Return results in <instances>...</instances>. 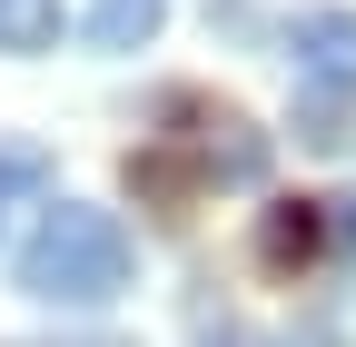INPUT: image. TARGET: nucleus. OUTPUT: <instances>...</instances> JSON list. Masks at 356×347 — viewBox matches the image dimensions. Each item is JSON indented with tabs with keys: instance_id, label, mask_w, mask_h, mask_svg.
<instances>
[{
	"instance_id": "nucleus-1",
	"label": "nucleus",
	"mask_w": 356,
	"mask_h": 347,
	"mask_svg": "<svg viewBox=\"0 0 356 347\" xmlns=\"http://www.w3.org/2000/svg\"><path fill=\"white\" fill-rule=\"evenodd\" d=\"M129 268H139V248H129V229L109 219V208L60 199L50 219L20 238L10 288H20V298H40V308H109V298L129 288Z\"/></svg>"
},
{
	"instance_id": "nucleus-2",
	"label": "nucleus",
	"mask_w": 356,
	"mask_h": 347,
	"mask_svg": "<svg viewBox=\"0 0 356 347\" xmlns=\"http://www.w3.org/2000/svg\"><path fill=\"white\" fill-rule=\"evenodd\" d=\"M287 60H297L307 90L356 100V10H297L287 20Z\"/></svg>"
},
{
	"instance_id": "nucleus-3",
	"label": "nucleus",
	"mask_w": 356,
	"mask_h": 347,
	"mask_svg": "<svg viewBox=\"0 0 356 347\" xmlns=\"http://www.w3.org/2000/svg\"><path fill=\"white\" fill-rule=\"evenodd\" d=\"M198 169H208V179H228V189H257V179H267V129L238 119V109H218L208 139H198Z\"/></svg>"
},
{
	"instance_id": "nucleus-4",
	"label": "nucleus",
	"mask_w": 356,
	"mask_h": 347,
	"mask_svg": "<svg viewBox=\"0 0 356 347\" xmlns=\"http://www.w3.org/2000/svg\"><path fill=\"white\" fill-rule=\"evenodd\" d=\"M168 0H89V50H149Z\"/></svg>"
},
{
	"instance_id": "nucleus-5",
	"label": "nucleus",
	"mask_w": 356,
	"mask_h": 347,
	"mask_svg": "<svg viewBox=\"0 0 356 347\" xmlns=\"http://www.w3.org/2000/svg\"><path fill=\"white\" fill-rule=\"evenodd\" d=\"M297 149L346 159V149H356V100H337V90H297Z\"/></svg>"
},
{
	"instance_id": "nucleus-6",
	"label": "nucleus",
	"mask_w": 356,
	"mask_h": 347,
	"mask_svg": "<svg viewBox=\"0 0 356 347\" xmlns=\"http://www.w3.org/2000/svg\"><path fill=\"white\" fill-rule=\"evenodd\" d=\"M317 208H307V199H287V208H267V229H257V258H267V268H307V258H317Z\"/></svg>"
},
{
	"instance_id": "nucleus-7",
	"label": "nucleus",
	"mask_w": 356,
	"mask_h": 347,
	"mask_svg": "<svg viewBox=\"0 0 356 347\" xmlns=\"http://www.w3.org/2000/svg\"><path fill=\"white\" fill-rule=\"evenodd\" d=\"M50 189V149L40 139H0V219H10L20 199H40Z\"/></svg>"
},
{
	"instance_id": "nucleus-8",
	"label": "nucleus",
	"mask_w": 356,
	"mask_h": 347,
	"mask_svg": "<svg viewBox=\"0 0 356 347\" xmlns=\"http://www.w3.org/2000/svg\"><path fill=\"white\" fill-rule=\"evenodd\" d=\"M60 40V0H0V50H50Z\"/></svg>"
},
{
	"instance_id": "nucleus-9",
	"label": "nucleus",
	"mask_w": 356,
	"mask_h": 347,
	"mask_svg": "<svg viewBox=\"0 0 356 347\" xmlns=\"http://www.w3.org/2000/svg\"><path fill=\"white\" fill-rule=\"evenodd\" d=\"M198 347H267V337H257L238 308H198Z\"/></svg>"
},
{
	"instance_id": "nucleus-10",
	"label": "nucleus",
	"mask_w": 356,
	"mask_h": 347,
	"mask_svg": "<svg viewBox=\"0 0 356 347\" xmlns=\"http://www.w3.org/2000/svg\"><path fill=\"white\" fill-rule=\"evenodd\" d=\"M267 347H346V337H337L327 318H307V327H287V337H267Z\"/></svg>"
},
{
	"instance_id": "nucleus-11",
	"label": "nucleus",
	"mask_w": 356,
	"mask_h": 347,
	"mask_svg": "<svg viewBox=\"0 0 356 347\" xmlns=\"http://www.w3.org/2000/svg\"><path fill=\"white\" fill-rule=\"evenodd\" d=\"M327 219H337V248H346V268H356V199H337Z\"/></svg>"
},
{
	"instance_id": "nucleus-12",
	"label": "nucleus",
	"mask_w": 356,
	"mask_h": 347,
	"mask_svg": "<svg viewBox=\"0 0 356 347\" xmlns=\"http://www.w3.org/2000/svg\"><path fill=\"white\" fill-rule=\"evenodd\" d=\"M70 347H119V337H70Z\"/></svg>"
}]
</instances>
